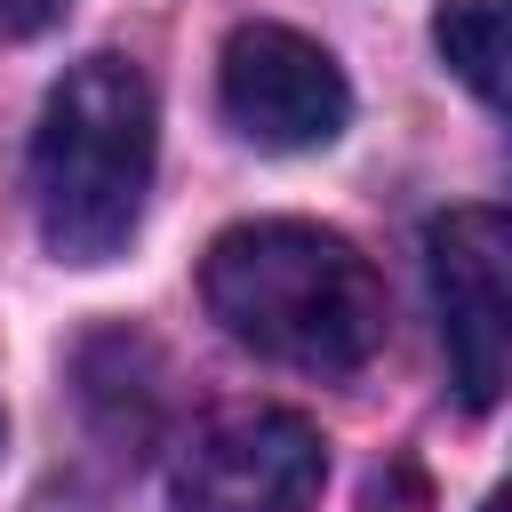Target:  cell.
<instances>
[{
	"label": "cell",
	"mask_w": 512,
	"mask_h": 512,
	"mask_svg": "<svg viewBox=\"0 0 512 512\" xmlns=\"http://www.w3.org/2000/svg\"><path fill=\"white\" fill-rule=\"evenodd\" d=\"M200 296L232 344L296 376H352L384 344V280L344 232L264 216L216 232Z\"/></svg>",
	"instance_id": "cell-1"
},
{
	"label": "cell",
	"mask_w": 512,
	"mask_h": 512,
	"mask_svg": "<svg viewBox=\"0 0 512 512\" xmlns=\"http://www.w3.org/2000/svg\"><path fill=\"white\" fill-rule=\"evenodd\" d=\"M152 160H160V112H152L144 64L80 56L48 88L40 136H32L40 240L64 264H112L136 240V224H144Z\"/></svg>",
	"instance_id": "cell-2"
},
{
	"label": "cell",
	"mask_w": 512,
	"mask_h": 512,
	"mask_svg": "<svg viewBox=\"0 0 512 512\" xmlns=\"http://www.w3.org/2000/svg\"><path fill=\"white\" fill-rule=\"evenodd\" d=\"M424 272H432V304H440L448 384L480 416V408H496V392L512 376V224L496 208L432 216Z\"/></svg>",
	"instance_id": "cell-3"
},
{
	"label": "cell",
	"mask_w": 512,
	"mask_h": 512,
	"mask_svg": "<svg viewBox=\"0 0 512 512\" xmlns=\"http://www.w3.org/2000/svg\"><path fill=\"white\" fill-rule=\"evenodd\" d=\"M328 440L296 408H232L168 464V512H312Z\"/></svg>",
	"instance_id": "cell-4"
},
{
	"label": "cell",
	"mask_w": 512,
	"mask_h": 512,
	"mask_svg": "<svg viewBox=\"0 0 512 512\" xmlns=\"http://www.w3.org/2000/svg\"><path fill=\"white\" fill-rule=\"evenodd\" d=\"M216 104L224 120L264 152H312L336 144L352 120V88L336 56L288 24H240L216 56Z\"/></svg>",
	"instance_id": "cell-5"
},
{
	"label": "cell",
	"mask_w": 512,
	"mask_h": 512,
	"mask_svg": "<svg viewBox=\"0 0 512 512\" xmlns=\"http://www.w3.org/2000/svg\"><path fill=\"white\" fill-rule=\"evenodd\" d=\"M504 40H512L504 0H440L432 8V48L480 104H504Z\"/></svg>",
	"instance_id": "cell-6"
},
{
	"label": "cell",
	"mask_w": 512,
	"mask_h": 512,
	"mask_svg": "<svg viewBox=\"0 0 512 512\" xmlns=\"http://www.w3.org/2000/svg\"><path fill=\"white\" fill-rule=\"evenodd\" d=\"M360 512H432V488H424V472L400 456V464L368 472V488H360Z\"/></svg>",
	"instance_id": "cell-7"
},
{
	"label": "cell",
	"mask_w": 512,
	"mask_h": 512,
	"mask_svg": "<svg viewBox=\"0 0 512 512\" xmlns=\"http://www.w3.org/2000/svg\"><path fill=\"white\" fill-rule=\"evenodd\" d=\"M64 8H72V0H0V40H32V32H48Z\"/></svg>",
	"instance_id": "cell-8"
},
{
	"label": "cell",
	"mask_w": 512,
	"mask_h": 512,
	"mask_svg": "<svg viewBox=\"0 0 512 512\" xmlns=\"http://www.w3.org/2000/svg\"><path fill=\"white\" fill-rule=\"evenodd\" d=\"M480 512H504V496H488V504H480Z\"/></svg>",
	"instance_id": "cell-9"
}]
</instances>
